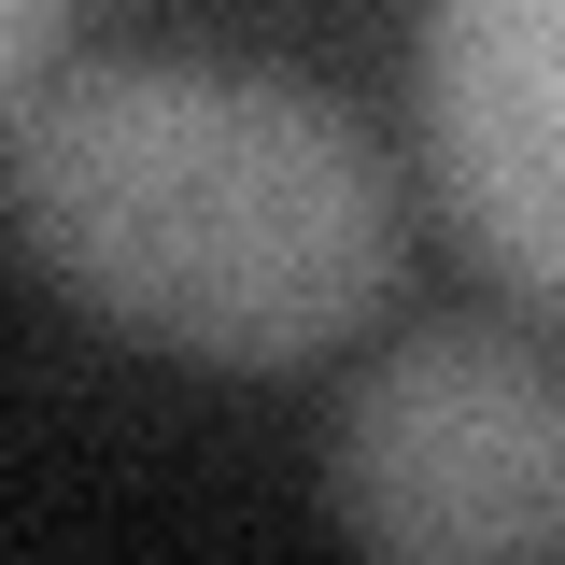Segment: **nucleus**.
Here are the masks:
<instances>
[{
    "label": "nucleus",
    "instance_id": "f257e3e1",
    "mask_svg": "<svg viewBox=\"0 0 565 565\" xmlns=\"http://www.w3.org/2000/svg\"><path fill=\"white\" fill-rule=\"evenodd\" d=\"M14 226L114 340L311 367L396 297V170L326 85L255 57H71L14 99Z\"/></svg>",
    "mask_w": 565,
    "mask_h": 565
},
{
    "label": "nucleus",
    "instance_id": "f03ea898",
    "mask_svg": "<svg viewBox=\"0 0 565 565\" xmlns=\"http://www.w3.org/2000/svg\"><path fill=\"white\" fill-rule=\"evenodd\" d=\"M326 509L396 565H565V353L494 311L382 340L326 424Z\"/></svg>",
    "mask_w": 565,
    "mask_h": 565
},
{
    "label": "nucleus",
    "instance_id": "7ed1b4c3",
    "mask_svg": "<svg viewBox=\"0 0 565 565\" xmlns=\"http://www.w3.org/2000/svg\"><path fill=\"white\" fill-rule=\"evenodd\" d=\"M411 114L438 226L523 311H565V0H424Z\"/></svg>",
    "mask_w": 565,
    "mask_h": 565
},
{
    "label": "nucleus",
    "instance_id": "20e7f679",
    "mask_svg": "<svg viewBox=\"0 0 565 565\" xmlns=\"http://www.w3.org/2000/svg\"><path fill=\"white\" fill-rule=\"evenodd\" d=\"M57 29H71V0H0V128H14V99L57 71Z\"/></svg>",
    "mask_w": 565,
    "mask_h": 565
}]
</instances>
